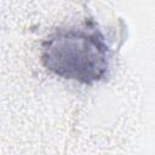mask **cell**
<instances>
[{
    "label": "cell",
    "mask_w": 155,
    "mask_h": 155,
    "mask_svg": "<svg viewBox=\"0 0 155 155\" xmlns=\"http://www.w3.org/2000/svg\"><path fill=\"white\" fill-rule=\"evenodd\" d=\"M41 62L52 74L84 85L105 80L111 68V50L93 23L57 28L41 45Z\"/></svg>",
    "instance_id": "obj_1"
}]
</instances>
